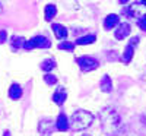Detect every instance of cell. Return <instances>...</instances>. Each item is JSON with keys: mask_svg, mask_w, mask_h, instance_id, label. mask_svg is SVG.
Returning <instances> with one entry per match:
<instances>
[{"mask_svg": "<svg viewBox=\"0 0 146 136\" xmlns=\"http://www.w3.org/2000/svg\"><path fill=\"white\" fill-rule=\"evenodd\" d=\"M50 45H51L50 40L42 37V35H36V37H34V38H31L25 43L27 50H32V48H48Z\"/></svg>", "mask_w": 146, "mask_h": 136, "instance_id": "3957f363", "label": "cell"}, {"mask_svg": "<svg viewBox=\"0 0 146 136\" xmlns=\"http://www.w3.org/2000/svg\"><path fill=\"white\" fill-rule=\"evenodd\" d=\"M3 136H10V135H9V132H6V133H5Z\"/></svg>", "mask_w": 146, "mask_h": 136, "instance_id": "cb8c5ba5", "label": "cell"}, {"mask_svg": "<svg viewBox=\"0 0 146 136\" xmlns=\"http://www.w3.org/2000/svg\"><path fill=\"white\" fill-rule=\"evenodd\" d=\"M25 43H27V40L23 38V37H18V35L12 37V47H13V48H22V47H25Z\"/></svg>", "mask_w": 146, "mask_h": 136, "instance_id": "9a60e30c", "label": "cell"}, {"mask_svg": "<svg viewBox=\"0 0 146 136\" xmlns=\"http://www.w3.org/2000/svg\"><path fill=\"white\" fill-rule=\"evenodd\" d=\"M76 61H78V65L80 66V70H82V72H91V70H95L96 67L100 66L98 60L94 59V57H89V56L78 57Z\"/></svg>", "mask_w": 146, "mask_h": 136, "instance_id": "277c9868", "label": "cell"}, {"mask_svg": "<svg viewBox=\"0 0 146 136\" xmlns=\"http://www.w3.org/2000/svg\"><path fill=\"white\" fill-rule=\"evenodd\" d=\"M66 97H67L66 91H64L63 88H58V89L53 94V101H54L57 105H62V104L64 103V100H66Z\"/></svg>", "mask_w": 146, "mask_h": 136, "instance_id": "9c48e42d", "label": "cell"}, {"mask_svg": "<svg viewBox=\"0 0 146 136\" xmlns=\"http://www.w3.org/2000/svg\"><path fill=\"white\" fill-rule=\"evenodd\" d=\"M44 81H45V83H48V85H54V83L57 82V78H56L54 75H50V73H47V75L44 76Z\"/></svg>", "mask_w": 146, "mask_h": 136, "instance_id": "d6986e66", "label": "cell"}, {"mask_svg": "<svg viewBox=\"0 0 146 136\" xmlns=\"http://www.w3.org/2000/svg\"><path fill=\"white\" fill-rule=\"evenodd\" d=\"M69 127H70V125H69L67 117L64 114H60L57 117V121H56V129L60 132H66V130H69Z\"/></svg>", "mask_w": 146, "mask_h": 136, "instance_id": "52a82bcc", "label": "cell"}, {"mask_svg": "<svg viewBox=\"0 0 146 136\" xmlns=\"http://www.w3.org/2000/svg\"><path fill=\"white\" fill-rule=\"evenodd\" d=\"M3 12V6H2V3H0V13Z\"/></svg>", "mask_w": 146, "mask_h": 136, "instance_id": "603a6c76", "label": "cell"}, {"mask_svg": "<svg viewBox=\"0 0 146 136\" xmlns=\"http://www.w3.org/2000/svg\"><path fill=\"white\" fill-rule=\"evenodd\" d=\"M100 117H101V123H102V129L108 136H115L121 130L120 114L113 107H104L101 110Z\"/></svg>", "mask_w": 146, "mask_h": 136, "instance_id": "6da1fadb", "label": "cell"}, {"mask_svg": "<svg viewBox=\"0 0 146 136\" xmlns=\"http://www.w3.org/2000/svg\"><path fill=\"white\" fill-rule=\"evenodd\" d=\"M118 22H120L118 15L111 13V15H108V16L105 18V21H104V28H105L107 31H110V29H113L115 25H118Z\"/></svg>", "mask_w": 146, "mask_h": 136, "instance_id": "8992f818", "label": "cell"}, {"mask_svg": "<svg viewBox=\"0 0 146 136\" xmlns=\"http://www.w3.org/2000/svg\"><path fill=\"white\" fill-rule=\"evenodd\" d=\"M137 43H139V37H133V38L130 40V43H129V45L136 47V45H137Z\"/></svg>", "mask_w": 146, "mask_h": 136, "instance_id": "44dd1931", "label": "cell"}, {"mask_svg": "<svg viewBox=\"0 0 146 136\" xmlns=\"http://www.w3.org/2000/svg\"><path fill=\"white\" fill-rule=\"evenodd\" d=\"M57 13V9L54 5H47L45 6V21H53V18Z\"/></svg>", "mask_w": 146, "mask_h": 136, "instance_id": "2e32d148", "label": "cell"}, {"mask_svg": "<svg viewBox=\"0 0 146 136\" xmlns=\"http://www.w3.org/2000/svg\"><path fill=\"white\" fill-rule=\"evenodd\" d=\"M58 48H60V50L73 51V50H75V43H69V41H66V43H60V44H58Z\"/></svg>", "mask_w": 146, "mask_h": 136, "instance_id": "ac0fdd59", "label": "cell"}, {"mask_svg": "<svg viewBox=\"0 0 146 136\" xmlns=\"http://www.w3.org/2000/svg\"><path fill=\"white\" fill-rule=\"evenodd\" d=\"M130 25L127 22H123V23H120V25L117 27V31H115V38L117 40H124L126 37L130 34Z\"/></svg>", "mask_w": 146, "mask_h": 136, "instance_id": "5b68a950", "label": "cell"}, {"mask_svg": "<svg viewBox=\"0 0 146 136\" xmlns=\"http://www.w3.org/2000/svg\"><path fill=\"white\" fill-rule=\"evenodd\" d=\"M92 121H94L92 113L85 110H78L70 117V126L73 130H85L92 125Z\"/></svg>", "mask_w": 146, "mask_h": 136, "instance_id": "7a4b0ae2", "label": "cell"}, {"mask_svg": "<svg viewBox=\"0 0 146 136\" xmlns=\"http://www.w3.org/2000/svg\"><path fill=\"white\" fill-rule=\"evenodd\" d=\"M133 54H135V50H133V47L127 44V47L124 48V51H123V56H121V61H123V63H126V65L130 63V60H131Z\"/></svg>", "mask_w": 146, "mask_h": 136, "instance_id": "7c38bea8", "label": "cell"}, {"mask_svg": "<svg viewBox=\"0 0 146 136\" xmlns=\"http://www.w3.org/2000/svg\"><path fill=\"white\" fill-rule=\"evenodd\" d=\"M95 40H96L95 35H85V37H80V38H78L75 44H78V45H86V44L95 43Z\"/></svg>", "mask_w": 146, "mask_h": 136, "instance_id": "5bb4252c", "label": "cell"}, {"mask_svg": "<svg viewBox=\"0 0 146 136\" xmlns=\"http://www.w3.org/2000/svg\"><path fill=\"white\" fill-rule=\"evenodd\" d=\"M54 67H56V60L54 59H47V60H44L42 63H41V69L44 72H50Z\"/></svg>", "mask_w": 146, "mask_h": 136, "instance_id": "e0dca14e", "label": "cell"}, {"mask_svg": "<svg viewBox=\"0 0 146 136\" xmlns=\"http://www.w3.org/2000/svg\"><path fill=\"white\" fill-rule=\"evenodd\" d=\"M7 38V32L6 31H0V44H3Z\"/></svg>", "mask_w": 146, "mask_h": 136, "instance_id": "ffe728a7", "label": "cell"}, {"mask_svg": "<svg viewBox=\"0 0 146 136\" xmlns=\"http://www.w3.org/2000/svg\"><path fill=\"white\" fill-rule=\"evenodd\" d=\"M137 25H139V28H140V29H143V31H146V19H142V21H137Z\"/></svg>", "mask_w": 146, "mask_h": 136, "instance_id": "7402d4cb", "label": "cell"}, {"mask_svg": "<svg viewBox=\"0 0 146 136\" xmlns=\"http://www.w3.org/2000/svg\"><path fill=\"white\" fill-rule=\"evenodd\" d=\"M82 136H89V135H82Z\"/></svg>", "mask_w": 146, "mask_h": 136, "instance_id": "d4e9b609", "label": "cell"}, {"mask_svg": "<svg viewBox=\"0 0 146 136\" xmlns=\"http://www.w3.org/2000/svg\"><path fill=\"white\" fill-rule=\"evenodd\" d=\"M9 97L12 98V100H19V98L22 97V88H21V85H18V83L12 85L10 89H9Z\"/></svg>", "mask_w": 146, "mask_h": 136, "instance_id": "8fae6325", "label": "cell"}, {"mask_svg": "<svg viewBox=\"0 0 146 136\" xmlns=\"http://www.w3.org/2000/svg\"><path fill=\"white\" fill-rule=\"evenodd\" d=\"M40 132L41 133H44V135H48V133H51V130H53V123L50 121V120H42L41 123H40Z\"/></svg>", "mask_w": 146, "mask_h": 136, "instance_id": "4fadbf2b", "label": "cell"}, {"mask_svg": "<svg viewBox=\"0 0 146 136\" xmlns=\"http://www.w3.org/2000/svg\"><path fill=\"white\" fill-rule=\"evenodd\" d=\"M53 31H54L56 38H58V40H63L67 37V29L63 25H60V23H53Z\"/></svg>", "mask_w": 146, "mask_h": 136, "instance_id": "ba28073f", "label": "cell"}, {"mask_svg": "<svg viewBox=\"0 0 146 136\" xmlns=\"http://www.w3.org/2000/svg\"><path fill=\"white\" fill-rule=\"evenodd\" d=\"M100 86L104 92H111L113 91V83H111V78L108 75H104L102 79L100 81Z\"/></svg>", "mask_w": 146, "mask_h": 136, "instance_id": "30bf717a", "label": "cell"}]
</instances>
